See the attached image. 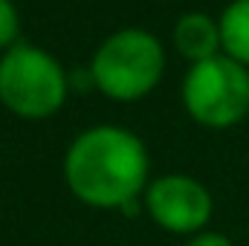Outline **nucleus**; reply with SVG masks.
Here are the masks:
<instances>
[{
	"label": "nucleus",
	"mask_w": 249,
	"mask_h": 246,
	"mask_svg": "<svg viewBox=\"0 0 249 246\" xmlns=\"http://www.w3.org/2000/svg\"><path fill=\"white\" fill-rule=\"evenodd\" d=\"M145 209L151 220L174 235H200L212 217V194L186 174H168L148 185Z\"/></svg>",
	"instance_id": "39448f33"
},
{
	"label": "nucleus",
	"mask_w": 249,
	"mask_h": 246,
	"mask_svg": "<svg viewBox=\"0 0 249 246\" xmlns=\"http://www.w3.org/2000/svg\"><path fill=\"white\" fill-rule=\"evenodd\" d=\"M174 44L194 64L206 61V58H214L217 47H220V26L212 18L200 15V12L183 15L177 20V26H174Z\"/></svg>",
	"instance_id": "423d86ee"
},
{
	"label": "nucleus",
	"mask_w": 249,
	"mask_h": 246,
	"mask_svg": "<svg viewBox=\"0 0 249 246\" xmlns=\"http://www.w3.org/2000/svg\"><path fill=\"white\" fill-rule=\"evenodd\" d=\"M67 99V75L50 53L12 47L0 61V102L20 119H47Z\"/></svg>",
	"instance_id": "7ed1b4c3"
},
{
	"label": "nucleus",
	"mask_w": 249,
	"mask_h": 246,
	"mask_svg": "<svg viewBox=\"0 0 249 246\" xmlns=\"http://www.w3.org/2000/svg\"><path fill=\"white\" fill-rule=\"evenodd\" d=\"M186 246H235V244L220 232H200V235H191Z\"/></svg>",
	"instance_id": "1a4fd4ad"
},
{
	"label": "nucleus",
	"mask_w": 249,
	"mask_h": 246,
	"mask_svg": "<svg viewBox=\"0 0 249 246\" xmlns=\"http://www.w3.org/2000/svg\"><path fill=\"white\" fill-rule=\"evenodd\" d=\"M220 44L229 58L249 64V0H235L220 18Z\"/></svg>",
	"instance_id": "0eeeda50"
},
{
	"label": "nucleus",
	"mask_w": 249,
	"mask_h": 246,
	"mask_svg": "<svg viewBox=\"0 0 249 246\" xmlns=\"http://www.w3.org/2000/svg\"><path fill=\"white\" fill-rule=\"evenodd\" d=\"M18 29H20V20H18V12H15V3L0 0V47L15 44Z\"/></svg>",
	"instance_id": "6e6552de"
},
{
	"label": "nucleus",
	"mask_w": 249,
	"mask_h": 246,
	"mask_svg": "<svg viewBox=\"0 0 249 246\" xmlns=\"http://www.w3.org/2000/svg\"><path fill=\"white\" fill-rule=\"evenodd\" d=\"M165 55L160 41L145 29H122L110 35L96 58H93V81L96 87L116 102H133L148 96L162 75Z\"/></svg>",
	"instance_id": "f03ea898"
},
{
	"label": "nucleus",
	"mask_w": 249,
	"mask_h": 246,
	"mask_svg": "<svg viewBox=\"0 0 249 246\" xmlns=\"http://www.w3.org/2000/svg\"><path fill=\"white\" fill-rule=\"evenodd\" d=\"M191 119L206 127H232L249 113V72L229 55L197 61L183 81Z\"/></svg>",
	"instance_id": "20e7f679"
},
{
	"label": "nucleus",
	"mask_w": 249,
	"mask_h": 246,
	"mask_svg": "<svg viewBox=\"0 0 249 246\" xmlns=\"http://www.w3.org/2000/svg\"><path fill=\"white\" fill-rule=\"evenodd\" d=\"M67 188L93 209L139 211V191L148 183V151L124 127L99 124L75 136L64 157Z\"/></svg>",
	"instance_id": "f257e3e1"
}]
</instances>
